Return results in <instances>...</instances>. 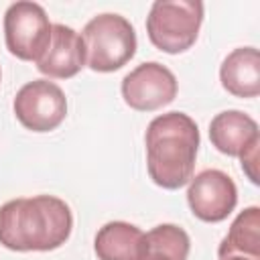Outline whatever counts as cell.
I'll return each instance as SVG.
<instances>
[{"mask_svg":"<svg viewBox=\"0 0 260 260\" xmlns=\"http://www.w3.org/2000/svg\"><path fill=\"white\" fill-rule=\"evenodd\" d=\"M73 230L69 205L53 195L20 197L0 207V244L14 252H49Z\"/></svg>","mask_w":260,"mask_h":260,"instance_id":"1","label":"cell"},{"mask_svg":"<svg viewBox=\"0 0 260 260\" xmlns=\"http://www.w3.org/2000/svg\"><path fill=\"white\" fill-rule=\"evenodd\" d=\"M144 144L146 169L158 187L179 189L191 181L199 148V128L191 116L183 112L156 116L146 128Z\"/></svg>","mask_w":260,"mask_h":260,"instance_id":"2","label":"cell"},{"mask_svg":"<svg viewBox=\"0 0 260 260\" xmlns=\"http://www.w3.org/2000/svg\"><path fill=\"white\" fill-rule=\"evenodd\" d=\"M85 65L100 73L124 67L136 53V30L120 14L104 12L93 16L81 32Z\"/></svg>","mask_w":260,"mask_h":260,"instance_id":"3","label":"cell"},{"mask_svg":"<svg viewBox=\"0 0 260 260\" xmlns=\"http://www.w3.org/2000/svg\"><path fill=\"white\" fill-rule=\"evenodd\" d=\"M203 22V2L199 0H156L146 16L150 43L165 53L187 51L199 35Z\"/></svg>","mask_w":260,"mask_h":260,"instance_id":"4","label":"cell"},{"mask_svg":"<svg viewBox=\"0 0 260 260\" xmlns=\"http://www.w3.org/2000/svg\"><path fill=\"white\" fill-rule=\"evenodd\" d=\"M49 16L37 2H14L4 14V41L6 49L22 61H39L51 41Z\"/></svg>","mask_w":260,"mask_h":260,"instance_id":"5","label":"cell"},{"mask_svg":"<svg viewBox=\"0 0 260 260\" xmlns=\"http://www.w3.org/2000/svg\"><path fill=\"white\" fill-rule=\"evenodd\" d=\"M14 114L24 128L32 132H51L67 116V98L57 83L32 79L16 91Z\"/></svg>","mask_w":260,"mask_h":260,"instance_id":"6","label":"cell"},{"mask_svg":"<svg viewBox=\"0 0 260 260\" xmlns=\"http://www.w3.org/2000/svg\"><path fill=\"white\" fill-rule=\"evenodd\" d=\"M187 203L201 221H223L238 203V189L232 177L217 169H205L189 181Z\"/></svg>","mask_w":260,"mask_h":260,"instance_id":"7","label":"cell"},{"mask_svg":"<svg viewBox=\"0 0 260 260\" xmlns=\"http://www.w3.org/2000/svg\"><path fill=\"white\" fill-rule=\"evenodd\" d=\"M175 95L177 79L173 71L156 61L138 65L122 79V98L138 112H154L171 104Z\"/></svg>","mask_w":260,"mask_h":260,"instance_id":"8","label":"cell"},{"mask_svg":"<svg viewBox=\"0 0 260 260\" xmlns=\"http://www.w3.org/2000/svg\"><path fill=\"white\" fill-rule=\"evenodd\" d=\"M85 65V47L81 37L65 24H53L47 51L37 61V69L53 79H69Z\"/></svg>","mask_w":260,"mask_h":260,"instance_id":"9","label":"cell"},{"mask_svg":"<svg viewBox=\"0 0 260 260\" xmlns=\"http://www.w3.org/2000/svg\"><path fill=\"white\" fill-rule=\"evenodd\" d=\"M209 138L211 144L228 156H242L252 146L260 144L256 120L240 110L217 114L209 124Z\"/></svg>","mask_w":260,"mask_h":260,"instance_id":"10","label":"cell"},{"mask_svg":"<svg viewBox=\"0 0 260 260\" xmlns=\"http://www.w3.org/2000/svg\"><path fill=\"white\" fill-rule=\"evenodd\" d=\"M219 79L228 93L236 98H256L260 93V55L256 47L234 49L219 67Z\"/></svg>","mask_w":260,"mask_h":260,"instance_id":"11","label":"cell"},{"mask_svg":"<svg viewBox=\"0 0 260 260\" xmlns=\"http://www.w3.org/2000/svg\"><path fill=\"white\" fill-rule=\"evenodd\" d=\"M144 232L128 221H108L100 228L93 240V250L100 260H140Z\"/></svg>","mask_w":260,"mask_h":260,"instance_id":"12","label":"cell"},{"mask_svg":"<svg viewBox=\"0 0 260 260\" xmlns=\"http://www.w3.org/2000/svg\"><path fill=\"white\" fill-rule=\"evenodd\" d=\"M217 256H248L260 260V209L246 207L232 221L228 236L221 240Z\"/></svg>","mask_w":260,"mask_h":260,"instance_id":"13","label":"cell"},{"mask_svg":"<svg viewBox=\"0 0 260 260\" xmlns=\"http://www.w3.org/2000/svg\"><path fill=\"white\" fill-rule=\"evenodd\" d=\"M191 240L175 223H160L144 234L140 260H187Z\"/></svg>","mask_w":260,"mask_h":260,"instance_id":"14","label":"cell"},{"mask_svg":"<svg viewBox=\"0 0 260 260\" xmlns=\"http://www.w3.org/2000/svg\"><path fill=\"white\" fill-rule=\"evenodd\" d=\"M258 146H260V144H258ZM258 146H252L246 154L240 156L242 169H244V173L248 175V179H250L254 185H258Z\"/></svg>","mask_w":260,"mask_h":260,"instance_id":"15","label":"cell"},{"mask_svg":"<svg viewBox=\"0 0 260 260\" xmlns=\"http://www.w3.org/2000/svg\"><path fill=\"white\" fill-rule=\"evenodd\" d=\"M219 260H258V258H248V256H223Z\"/></svg>","mask_w":260,"mask_h":260,"instance_id":"16","label":"cell"}]
</instances>
